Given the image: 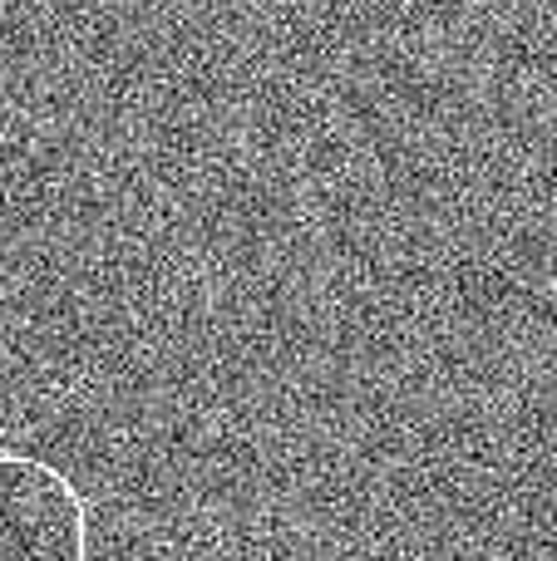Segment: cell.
Segmentation results:
<instances>
[{
	"label": "cell",
	"mask_w": 557,
	"mask_h": 561,
	"mask_svg": "<svg viewBox=\"0 0 557 561\" xmlns=\"http://www.w3.org/2000/svg\"><path fill=\"white\" fill-rule=\"evenodd\" d=\"M0 561H89L84 493L15 448H0Z\"/></svg>",
	"instance_id": "6da1fadb"
}]
</instances>
